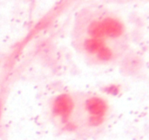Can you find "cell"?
I'll return each mask as SVG.
<instances>
[{
  "instance_id": "1",
  "label": "cell",
  "mask_w": 149,
  "mask_h": 140,
  "mask_svg": "<svg viewBox=\"0 0 149 140\" xmlns=\"http://www.w3.org/2000/svg\"><path fill=\"white\" fill-rule=\"evenodd\" d=\"M72 43L82 57L94 65L116 62L128 47V34L122 18L105 8H89L79 13Z\"/></svg>"
},
{
  "instance_id": "2",
  "label": "cell",
  "mask_w": 149,
  "mask_h": 140,
  "mask_svg": "<svg viewBox=\"0 0 149 140\" xmlns=\"http://www.w3.org/2000/svg\"><path fill=\"white\" fill-rule=\"evenodd\" d=\"M108 101L95 93L65 92L57 95L50 105L52 119L71 132L96 129L107 119Z\"/></svg>"
}]
</instances>
